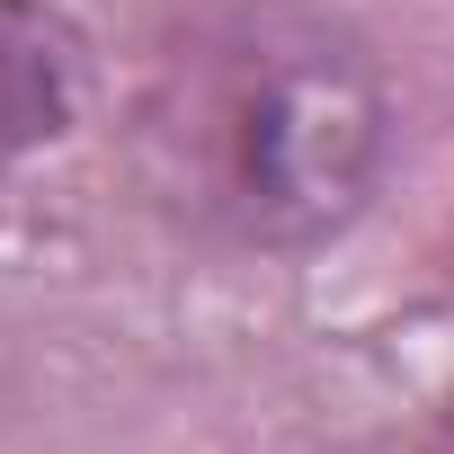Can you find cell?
Returning a JSON list of instances; mask_svg holds the SVG:
<instances>
[{
	"label": "cell",
	"mask_w": 454,
	"mask_h": 454,
	"mask_svg": "<svg viewBox=\"0 0 454 454\" xmlns=\"http://www.w3.org/2000/svg\"><path fill=\"white\" fill-rule=\"evenodd\" d=\"M143 152L196 232L232 250H321L383 187L392 90L330 10L214 0L152 63Z\"/></svg>",
	"instance_id": "cell-1"
},
{
	"label": "cell",
	"mask_w": 454,
	"mask_h": 454,
	"mask_svg": "<svg viewBox=\"0 0 454 454\" xmlns=\"http://www.w3.org/2000/svg\"><path fill=\"white\" fill-rule=\"evenodd\" d=\"M81 36L45 0H0V178L19 160H36L45 143H63V125L81 116Z\"/></svg>",
	"instance_id": "cell-2"
}]
</instances>
